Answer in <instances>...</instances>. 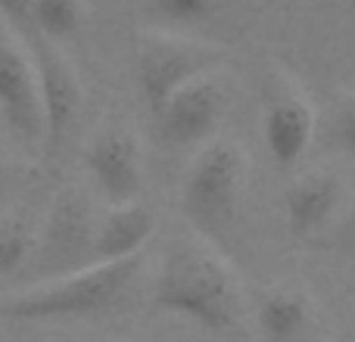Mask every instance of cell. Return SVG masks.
Instances as JSON below:
<instances>
[{
	"instance_id": "6da1fadb",
	"label": "cell",
	"mask_w": 355,
	"mask_h": 342,
	"mask_svg": "<svg viewBox=\"0 0 355 342\" xmlns=\"http://www.w3.org/2000/svg\"><path fill=\"white\" fill-rule=\"evenodd\" d=\"M153 302L159 312L184 318L209 333L231 330L240 318V289L234 274L221 258L196 246H184L166 258Z\"/></svg>"
},
{
	"instance_id": "7a4b0ae2",
	"label": "cell",
	"mask_w": 355,
	"mask_h": 342,
	"mask_svg": "<svg viewBox=\"0 0 355 342\" xmlns=\"http://www.w3.org/2000/svg\"><path fill=\"white\" fill-rule=\"evenodd\" d=\"M141 271V258L91 264V268L62 274L50 283L31 287L0 305V314L12 321H72L97 318L116 308V302L128 293Z\"/></svg>"
},
{
	"instance_id": "3957f363",
	"label": "cell",
	"mask_w": 355,
	"mask_h": 342,
	"mask_svg": "<svg viewBox=\"0 0 355 342\" xmlns=\"http://www.w3.org/2000/svg\"><path fill=\"white\" fill-rule=\"evenodd\" d=\"M246 181V159L240 147L218 141L206 147L190 165L181 190V208L200 231H218L237 212Z\"/></svg>"
},
{
	"instance_id": "277c9868",
	"label": "cell",
	"mask_w": 355,
	"mask_h": 342,
	"mask_svg": "<svg viewBox=\"0 0 355 342\" xmlns=\"http://www.w3.org/2000/svg\"><path fill=\"white\" fill-rule=\"evenodd\" d=\"M209 66H212V53L200 44L181 41V37L147 41L137 53V93H141L144 106L156 116L184 84L206 75Z\"/></svg>"
},
{
	"instance_id": "5b68a950",
	"label": "cell",
	"mask_w": 355,
	"mask_h": 342,
	"mask_svg": "<svg viewBox=\"0 0 355 342\" xmlns=\"http://www.w3.org/2000/svg\"><path fill=\"white\" fill-rule=\"evenodd\" d=\"M227 109V91L218 78L200 75L156 112V134L166 147L184 150L215 134Z\"/></svg>"
},
{
	"instance_id": "8992f818",
	"label": "cell",
	"mask_w": 355,
	"mask_h": 342,
	"mask_svg": "<svg viewBox=\"0 0 355 342\" xmlns=\"http://www.w3.org/2000/svg\"><path fill=\"white\" fill-rule=\"evenodd\" d=\"M85 165L97 190L112 206H131L144 190L141 147L125 128H106L91 137L85 150Z\"/></svg>"
},
{
	"instance_id": "52a82bcc",
	"label": "cell",
	"mask_w": 355,
	"mask_h": 342,
	"mask_svg": "<svg viewBox=\"0 0 355 342\" xmlns=\"http://www.w3.org/2000/svg\"><path fill=\"white\" fill-rule=\"evenodd\" d=\"M262 131L268 156L281 168L296 165L312 143L315 109L300 93V87H293L287 78L277 81V87H271L268 97H265Z\"/></svg>"
},
{
	"instance_id": "ba28073f",
	"label": "cell",
	"mask_w": 355,
	"mask_h": 342,
	"mask_svg": "<svg viewBox=\"0 0 355 342\" xmlns=\"http://www.w3.org/2000/svg\"><path fill=\"white\" fill-rule=\"evenodd\" d=\"M0 112L12 134L28 143L44 137V112L37 97L35 62L0 31Z\"/></svg>"
},
{
	"instance_id": "9c48e42d",
	"label": "cell",
	"mask_w": 355,
	"mask_h": 342,
	"mask_svg": "<svg viewBox=\"0 0 355 342\" xmlns=\"http://www.w3.org/2000/svg\"><path fill=\"white\" fill-rule=\"evenodd\" d=\"M31 62H35L37 97H41L44 112V141L56 147V143H62V137L69 134V128L81 112V87L69 62L44 44H35Z\"/></svg>"
},
{
	"instance_id": "30bf717a",
	"label": "cell",
	"mask_w": 355,
	"mask_h": 342,
	"mask_svg": "<svg viewBox=\"0 0 355 342\" xmlns=\"http://www.w3.org/2000/svg\"><path fill=\"white\" fill-rule=\"evenodd\" d=\"M94 231L97 221L87 212V202L81 199V193L75 187H62V193L56 196L53 212H50V227L44 246L47 255L60 264H69L72 271L91 268L94 264ZM69 271V274H72Z\"/></svg>"
},
{
	"instance_id": "8fae6325",
	"label": "cell",
	"mask_w": 355,
	"mask_h": 342,
	"mask_svg": "<svg viewBox=\"0 0 355 342\" xmlns=\"http://www.w3.org/2000/svg\"><path fill=\"white\" fill-rule=\"evenodd\" d=\"M156 231V215L150 206H112L110 215L97 221L94 231V264L141 258V249Z\"/></svg>"
},
{
	"instance_id": "7c38bea8",
	"label": "cell",
	"mask_w": 355,
	"mask_h": 342,
	"mask_svg": "<svg viewBox=\"0 0 355 342\" xmlns=\"http://www.w3.org/2000/svg\"><path fill=\"white\" fill-rule=\"evenodd\" d=\"M340 202V181L331 171H309L287 190V224L296 237L318 231Z\"/></svg>"
},
{
	"instance_id": "4fadbf2b",
	"label": "cell",
	"mask_w": 355,
	"mask_h": 342,
	"mask_svg": "<svg viewBox=\"0 0 355 342\" xmlns=\"http://www.w3.org/2000/svg\"><path fill=\"white\" fill-rule=\"evenodd\" d=\"M259 330L268 342H293L312 324V302L290 287L268 289L259 302Z\"/></svg>"
},
{
	"instance_id": "5bb4252c",
	"label": "cell",
	"mask_w": 355,
	"mask_h": 342,
	"mask_svg": "<svg viewBox=\"0 0 355 342\" xmlns=\"http://www.w3.org/2000/svg\"><path fill=\"white\" fill-rule=\"evenodd\" d=\"M85 22V0H31V25L44 37H72Z\"/></svg>"
},
{
	"instance_id": "9a60e30c",
	"label": "cell",
	"mask_w": 355,
	"mask_h": 342,
	"mask_svg": "<svg viewBox=\"0 0 355 342\" xmlns=\"http://www.w3.org/2000/svg\"><path fill=\"white\" fill-rule=\"evenodd\" d=\"M31 249H35V240H31L28 227L19 224V221L0 224V283L10 280L16 271H22Z\"/></svg>"
},
{
	"instance_id": "2e32d148",
	"label": "cell",
	"mask_w": 355,
	"mask_h": 342,
	"mask_svg": "<svg viewBox=\"0 0 355 342\" xmlns=\"http://www.w3.org/2000/svg\"><path fill=\"white\" fill-rule=\"evenodd\" d=\"M215 3L218 0H153V10L162 19H168V22L190 25V22H200V19L212 16Z\"/></svg>"
},
{
	"instance_id": "e0dca14e",
	"label": "cell",
	"mask_w": 355,
	"mask_h": 342,
	"mask_svg": "<svg viewBox=\"0 0 355 342\" xmlns=\"http://www.w3.org/2000/svg\"><path fill=\"white\" fill-rule=\"evenodd\" d=\"M334 137L355 159V91L343 93L334 106Z\"/></svg>"
},
{
	"instance_id": "ac0fdd59",
	"label": "cell",
	"mask_w": 355,
	"mask_h": 342,
	"mask_svg": "<svg viewBox=\"0 0 355 342\" xmlns=\"http://www.w3.org/2000/svg\"><path fill=\"white\" fill-rule=\"evenodd\" d=\"M0 12L12 22L31 25V0H0Z\"/></svg>"
},
{
	"instance_id": "d6986e66",
	"label": "cell",
	"mask_w": 355,
	"mask_h": 342,
	"mask_svg": "<svg viewBox=\"0 0 355 342\" xmlns=\"http://www.w3.org/2000/svg\"><path fill=\"white\" fill-rule=\"evenodd\" d=\"M349 233H352V240H355V208H352V215H349Z\"/></svg>"
}]
</instances>
